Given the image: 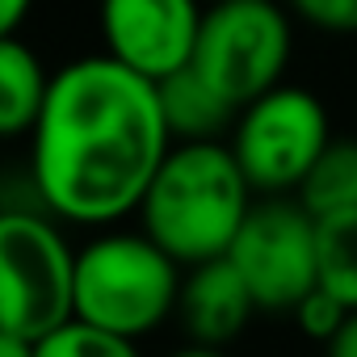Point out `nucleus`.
<instances>
[{"label":"nucleus","instance_id":"obj_14","mask_svg":"<svg viewBox=\"0 0 357 357\" xmlns=\"http://www.w3.org/2000/svg\"><path fill=\"white\" fill-rule=\"evenodd\" d=\"M34 357H143L139 344L122 332H109L93 319H63L47 336L34 340Z\"/></svg>","mask_w":357,"mask_h":357},{"label":"nucleus","instance_id":"obj_7","mask_svg":"<svg viewBox=\"0 0 357 357\" xmlns=\"http://www.w3.org/2000/svg\"><path fill=\"white\" fill-rule=\"evenodd\" d=\"M227 257L261 311H294L319 286V219L298 194H261Z\"/></svg>","mask_w":357,"mask_h":357},{"label":"nucleus","instance_id":"obj_8","mask_svg":"<svg viewBox=\"0 0 357 357\" xmlns=\"http://www.w3.org/2000/svg\"><path fill=\"white\" fill-rule=\"evenodd\" d=\"M206 0H101L105 55L160 84L190 68Z\"/></svg>","mask_w":357,"mask_h":357},{"label":"nucleus","instance_id":"obj_5","mask_svg":"<svg viewBox=\"0 0 357 357\" xmlns=\"http://www.w3.org/2000/svg\"><path fill=\"white\" fill-rule=\"evenodd\" d=\"M290 47V9H282L278 0H215L206 5L190 63L231 105L244 109L282 84Z\"/></svg>","mask_w":357,"mask_h":357},{"label":"nucleus","instance_id":"obj_18","mask_svg":"<svg viewBox=\"0 0 357 357\" xmlns=\"http://www.w3.org/2000/svg\"><path fill=\"white\" fill-rule=\"evenodd\" d=\"M324 349H328V357H357V311H349V319Z\"/></svg>","mask_w":357,"mask_h":357},{"label":"nucleus","instance_id":"obj_13","mask_svg":"<svg viewBox=\"0 0 357 357\" xmlns=\"http://www.w3.org/2000/svg\"><path fill=\"white\" fill-rule=\"evenodd\" d=\"M319 286L357 311V211L319 219Z\"/></svg>","mask_w":357,"mask_h":357},{"label":"nucleus","instance_id":"obj_11","mask_svg":"<svg viewBox=\"0 0 357 357\" xmlns=\"http://www.w3.org/2000/svg\"><path fill=\"white\" fill-rule=\"evenodd\" d=\"M51 80L55 72H47L38 51L26 47L17 34L0 43V130L13 139L34 130L47 105V93H51Z\"/></svg>","mask_w":357,"mask_h":357},{"label":"nucleus","instance_id":"obj_9","mask_svg":"<svg viewBox=\"0 0 357 357\" xmlns=\"http://www.w3.org/2000/svg\"><path fill=\"white\" fill-rule=\"evenodd\" d=\"M257 298L244 282V273L231 265V257H215L202 265H190L181 278V298H176V319L194 344L227 349L248 319L257 315Z\"/></svg>","mask_w":357,"mask_h":357},{"label":"nucleus","instance_id":"obj_10","mask_svg":"<svg viewBox=\"0 0 357 357\" xmlns=\"http://www.w3.org/2000/svg\"><path fill=\"white\" fill-rule=\"evenodd\" d=\"M160 89V109L168 122L172 143H198V139H227L240 105H231L194 63L172 72L168 80L155 84Z\"/></svg>","mask_w":357,"mask_h":357},{"label":"nucleus","instance_id":"obj_12","mask_svg":"<svg viewBox=\"0 0 357 357\" xmlns=\"http://www.w3.org/2000/svg\"><path fill=\"white\" fill-rule=\"evenodd\" d=\"M298 202L324 219L340 211H357V139H332L307 181L298 185Z\"/></svg>","mask_w":357,"mask_h":357},{"label":"nucleus","instance_id":"obj_1","mask_svg":"<svg viewBox=\"0 0 357 357\" xmlns=\"http://www.w3.org/2000/svg\"><path fill=\"white\" fill-rule=\"evenodd\" d=\"M30 135L34 202L76 227H109L139 215L172 147L160 89L109 55L59 68Z\"/></svg>","mask_w":357,"mask_h":357},{"label":"nucleus","instance_id":"obj_2","mask_svg":"<svg viewBox=\"0 0 357 357\" xmlns=\"http://www.w3.org/2000/svg\"><path fill=\"white\" fill-rule=\"evenodd\" d=\"M257 198L227 139L172 143L139 202V227L190 269L231 252Z\"/></svg>","mask_w":357,"mask_h":357},{"label":"nucleus","instance_id":"obj_16","mask_svg":"<svg viewBox=\"0 0 357 357\" xmlns=\"http://www.w3.org/2000/svg\"><path fill=\"white\" fill-rule=\"evenodd\" d=\"M286 9L324 34H357V0H286Z\"/></svg>","mask_w":357,"mask_h":357},{"label":"nucleus","instance_id":"obj_21","mask_svg":"<svg viewBox=\"0 0 357 357\" xmlns=\"http://www.w3.org/2000/svg\"><path fill=\"white\" fill-rule=\"evenodd\" d=\"M206 5H215V0H206Z\"/></svg>","mask_w":357,"mask_h":357},{"label":"nucleus","instance_id":"obj_19","mask_svg":"<svg viewBox=\"0 0 357 357\" xmlns=\"http://www.w3.org/2000/svg\"><path fill=\"white\" fill-rule=\"evenodd\" d=\"M0 357H34V340L5 332V336H0Z\"/></svg>","mask_w":357,"mask_h":357},{"label":"nucleus","instance_id":"obj_20","mask_svg":"<svg viewBox=\"0 0 357 357\" xmlns=\"http://www.w3.org/2000/svg\"><path fill=\"white\" fill-rule=\"evenodd\" d=\"M168 357H227V349H215V344H185V349H176V353H168Z\"/></svg>","mask_w":357,"mask_h":357},{"label":"nucleus","instance_id":"obj_15","mask_svg":"<svg viewBox=\"0 0 357 357\" xmlns=\"http://www.w3.org/2000/svg\"><path fill=\"white\" fill-rule=\"evenodd\" d=\"M290 315H294V324H298V328H303L311 340L328 344V340L340 332V324L349 319V307H344V303H340L332 290L315 286V290H311V294H307V298H303L294 311H290Z\"/></svg>","mask_w":357,"mask_h":357},{"label":"nucleus","instance_id":"obj_4","mask_svg":"<svg viewBox=\"0 0 357 357\" xmlns=\"http://www.w3.org/2000/svg\"><path fill=\"white\" fill-rule=\"evenodd\" d=\"M0 324L13 336L38 340L76 315V248L63 240L59 219L30 206L0 215Z\"/></svg>","mask_w":357,"mask_h":357},{"label":"nucleus","instance_id":"obj_17","mask_svg":"<svg viewBox=\"0 0 357 357\" xmlns=\"http://www.w3.org/2000/svg\"><path fill=\"white\" fill-rule=\"evenodd\" d=\"M34 13V0H0V34H17L26 26V17Z\"/></svg>","mask_w":357,"mask_h":357},{"label":"nucleus","instance_id":"obj_3","mask_svg":"<svg viewBox=\"0 0 357 357\" xmlns=\"http://www.w3.org/2000/svg\"><path fill=\"white\" fill-rule=\"evenodd\" d=\"M185 265L172 261L143 227L101 231L76 252V315L130 340L176 315Z\"/></svg>","mask_w":357,"mask_h":357},{"label":"nucleus","instance_id":"obj_6","mask_svg":"<svg viewBox=\"0 0 357 357\" xmlns=\"http://www.w3.org/2000/svg\"><path fill=\"white\" fill-rule=\"evenodd\" d=\"M227 143L257 194H298L332 143L328 109L315 93L278 84L240 109Z\"/></svg>","mask_w":357,"mask_h":357}]
</instances>
